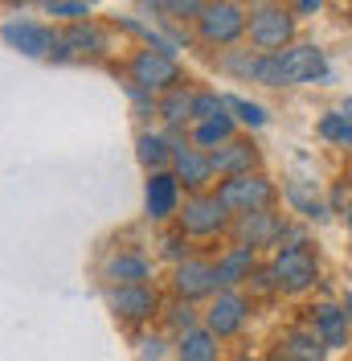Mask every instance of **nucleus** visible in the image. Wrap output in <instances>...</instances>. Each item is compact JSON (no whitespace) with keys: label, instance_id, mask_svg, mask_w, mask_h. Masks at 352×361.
<instances>
[{"label":"nucleus","instance_id":"obj_1","mask_svg":"<svg viewBox=\"0 0 352 361\" xmlns=\"http://www.w3.org/2000/svg\"><path fill=\"white\" fill-rule=\"evenodd\" d=\"M230 222H234V214L221 205V197L213 189H197V193H189L180 209H176V226L189 234V238H221V234H230Z\"/></svg>","mask_w":352,"mask_h":361},{"label":"nucleus","instance_id":"obj_2","mask_svg":"<svg viewBox=\"0 0 352 361\" xmlns=\"http://www.w3.org/2000/svg\"><path fill=\"white\" fill-rule=\"evenodd\" d=\"M246 13L238 0H209L205 8L197 13V42L209 45V49H225V45H238L246 37Z\"/></svg>","mask_w":352,"mask_h":361},{"label":"nucleus","instance_id":"obj_3","mask_svg":"<svg viewBox=\"0 0 352 361\" xmlns=\"http://www.w3.org/2000/svg\"><path fill=\"white\" fill-rule=\"evenodd\" d=\"M328 78V54L311 42H291L275 49V87H303Z\"/></svg>","mask_w":352,"mask_h":361},{"label":"nucleus","instance_id":"obj_4","mask_svg":"<svg viewBox=\"0 0 352 361\" xmlns=\"http://www.w3.org/2000/svg\"><path fill=\"white\" fill-rule=\"evenodd\" d=\"M295 29H299V17L295 8H283V4H254L250 21H246V37L254 49L263 54H275V49H287L295 42Z\"/></svg>","mask_w":352,"mask_h":361},{"label":"nucleus","instance_id":"obj_5","mask_svg":"<svg viewBox=\"0 0 352 361\" xmlns=\"http://www.w3.org/2000/svg\"><path fill=\"white\" fill-rule=\"evenodd\" d=\"M107 308L115 312L119 324L144 329V324H152L160 316L164 300H160V292L152 283H107Z\"/></svg>","mask_w":352,"mask_h":361},{"label":"nucleus","instance_id":"obj_6","mask_svg":"<svg viewBox=\"0 0 352 361\" xmlns=\"http://www.w3.org/2000/svg\"><path fill=\"white\" fill-rule=\"evenodd\" d=\"M213 193L221 197V205H225L230 214L263 209V205H275V197H279L275 180L266 177L263 169H250V173H234V177H221Z\"/></svg>","mask_w":352,"mask_h":361},{"label":"nucleus","instance_id":"obj_7","mask_svg":"<svg viewBox=\"0 0 352 361\" xmlns=\"http://www.w3.org/2000/svg\"><path fill=\"white\" fill-rule=\"evenodd\" d=\"M127 78L139 82V87L156 90V94H164V90H172L176 82H184V70H180L172 49H164V45H144V49H135L132 62H127Z\"/></svg>","mask_w":352,"mask_h":361},{"label":"nucleus","instance_id":"obj_8","mask_svg":"<svg viewBox=\"0 0 352 361\" xmlns=\"http://www.w3.org/2000/svg\"><path fill=\"white\" fill-rule=\"evenodd\" d=\"M250 312H254V295H246L242 288H218V295L205 300L201 324H209L221 341H230L250 324Z\"/></svg>","mask_w":352,"mask_h":361},{"label":"nucleus","instance_id":"obj_9","mask_svg":"<svg viewBox=\"0 0 352 361\" xmlns=\"http://www.w3.org/2000/svg\"><path fill=\"white\" fill-rule=\"evenodd\" d=\"M270 267H275V279H279V292L283 295H303L320 283V259H315L311 243L275 250L270 255Z\"/></svg>","mask_w":352,"mask_h":361},{"label":"nucleus","instance_id":"obj_10","mask_svg":"<svg viewBox=\"0 0 352 361\" xmlns=\"http://www.w3.org/2000/svg\"><path fill=\"white\" fill-rule=\"evenodd\" d=\"M180 193H184V185L172 173V164L168 169H148V180H144V218L156 226L172 222L176 209H180Z\"/></svg>","mask_w":352,"mask_h":361},{"label":"nucleus","instance_id":"obj_11","mask_svg":"<svg viewBox=\"0 0 352 361\" xmlns=\"http://www.w3.org/2000/svg\"><path fill=\"white\" fill-rule=\"evenodd\" d=\"M218 288H221L218 263L197 259V255H184L180 263H172V295L193 300V304H205L209 295H218Z\"/></svg>","mask_w":352,"mask_h":361},{"label":"nucleus","instance_id":"obj_12","mask_svg":"<svg viewBox=\"0 0 352 361\" xmlns=\"http://www.w3.org/2000/svg\"><path fill=\"white\" fill-rule=\"evenodd\" d=\"M279 230H283V214H275V205L234 214V222H230L234 243H250L254 250H275V243H279Z\"/></svg>","mask_w":352,"mask_h":361},{"label":"nucleus","instance_id":"obj_13","mask_svg":"<svg viewBox=\"0 0 352 361\" xmlns=\"http://www.w3.org/2000/svg\"><path fill=\"white\" fill-rule=\"evenodd\" d=\"M0 37L8 49H17L25 58H49L54 45H58V33L42 21H25V17H13V21L0 25Z\"/></svg>","mask_w":352,"mask_h":361},{"label":"nucleus","instance_id":"obj_14","mask_svg":"<svg viewBox=\"0 0 352 361\" xmlns=\"http://www.w3.org/2000/svg\"><path fill=\"white\" fill-rule=\"evenodd\" d=\"M99 54H107V33L99 29L94 21H70L62 33H58V45H54V54L49 58H58V62H70V58H99Z\"/></svg>","mask_w":352,"mask_h":361},{"label":"nucleus","instance_id":"obj_15","mask_svg":"<svg viewBox=\"0 0 352 361\" xmlns=\"http://www.w3.org/2000/svg\"><path fill=\"white\" fill-rule=\"evenodd\" d=\"M172 173L180 177L184 193L209 189V185H213V177H218V169H213V157H209V148H201V144H193V140L176 144V152H172Z\"/></svg>","mask_w":352,"mask_h":361},{"label":"nucleus","instance_id":"obj_16","mask_svg":"<svg viewBox=\"0 0 352 361\" xmlns=\"http://www.w3.org/2000/svg\"><path fill=\"white\" fill-rule=\"evenodd\" d=\"M103 279L107 283H152V259L135 247H119L103 259Z\"/></svg>","mask_w":352,"mask_h":361},{"label":"nucleus","instance_id":"obj_17","mask_svg":"<svg viewBox=\"0 0 352 361\" xmlns=\"http://www.w3.org/2000/svg\"><path fill=\"white\" fill-rule=\"evenodd\" d=\"M209 157H213V169H218V177H234V173H250V169H258V148H254V140H246V135H230V140H221L218 148H209Z\"/></svg>","mask_w":352,"mask_h":361},{"label":"nucleus","instance_id":"obj_18","mask_svg":"<svg viewBox=\"0 0 352 361\" xmlns=\"http://www.w3.org/2000/svg\"><path fill=\"white\" fill-rule=\"evenodd\" d=\"M308 324L320 333V341L328 345L332 353L336 349H348V337H352V324H348V312L344 304H315L308 312Z\"/></svg>","mask_w":352,"mask_h":361},{"label":"nucleus","instance_id":"obj_19","mask_svg":"<svg viewBox=\"0 0 352 361\" xmlns=\"http://www.w3.org/2000/svg\"><path fill=\"white\" fill-rule=\"evenodd\" d=\"M254 267H258V250L250 247V243H234V247H225L218 255L221 288H246V279H250V271Z\"/></svg>","mask_w":352,"mask_h":361},{"label":"nucleus","instance_id":"obj_20","mask_svg":"<svg viewBox=\"0 0 352 361\" xmlns=\"http://www.w3.org/2000/svg\"><path fill=\"white\" fill-rule=\"evenodd\" d=\"M172 353L180 361H218L221 357V337L209 324H197V329L172 337Z\"/></svg>","mask_w":352,"mask_h":361},{"label":"nucleus","instance_id":"obj_21","mask_svg":"<svg viewBox=\"0 0 352 361\" xmlns=\"http://www.w3.org/2000/svg\"><path fill=\"white\" fill-rule=\"evenodd\" d=\"M283 197H287V205H291L303 222H324V218L332 214V205L320 197L315 180H287V185H283Z\"/></svg>","mask_w":352,"mask_h":361},{"label":"nucleus","instance_id":"obj_22","mask_svg":"<svg viewBox=\"0 0 352 361\" xmlns=\"http://www.w3.org/2000/svg\"><path fill=\"white\" fill-rule=\"evenodd\" d=\"M332 349L320 341V333L311 329V324H303V329H291V333H283V341H279V357L287 361H320L328 357Z\"/></svg>","mask_w":352,"mask_h":361},{"label":"nucleus","instance_id":"obj_23","mask_svg":"<svg viewBox=\"0 0 352 361\" xmlns=\"http://www.w3.org/2000/svg\"><path fill=\"white\" fill-rule=\"evenodd\" d=\"M193 94H197V90L189 87V78H184V82H176L172 90H164V94H160L156 115H160L164 123H176V128L193 123Z\"/></svg>","mask_w":352,"mask_h":361},{"label":"nucleus","instance_id":"obj_24","mask_svg":"<svg viewBox=\"0 0 352 361\" xmlns=\"http://www.w3.org/2000/svg\"><path fill=\"white\" fill-rule=\"evenodd\" d=\"M172 152H176V144L168 135H160V132L135 135V157H139L144 169H168V164H172Z\"/></svg>","mask_w":352,"mask_h":361},{"label":"nucleus","instance_id":"obj_25","mask_svg":"<svg viewBox=\"0 0 352 361\" xmlns=\"http://www.w3.org/2000/svg\"><path fill=\"white\" fill-rule=\"evenodd\" d=\"M160 324H164V333L168 337H180V333H189V329H197L201 324V312L193 300H168L164 308H160Z\"/></svg>","mask_w":352,"mask_h":361},{"label":"nucleus","instance_id":"obj_26","mask_svg":"<svg viewBox=\"0 0 352 361\" xmlns=\"http://www.w3.org/2000/svg\"><path fill=\"white\" fill-rule=\"evenodd\" d=\"M258 58H263V49H242V45H225L221 49V58H218V66L230 74V78H258Z\"/></svg>","mask_w":352,"mask_h":361},{"label":"nucleus","instance_id":"obj_27","mask_svg":"<svg viewBox=\"0 0 352 361\" xmlns=\"http://www.w3.org/2000/svg\"><path fill=\"white\" fill-rule=\"evenodd\" d=\"M234 135V115H221V119H193V144L201 148H218L221 140H230Z\"/></svg>","mask_w":352,"mask_h":361},{"label":"nucleus","instance_id":"obj_28","mask_svg":"<svg viewBox=\"0 0 352 361\" xmlns=\"http://www.w3.org/2000/svg\"><path fill=\"white\" fill-rule=\"evenodd\" d=\"M221 115H230L225 94H218V90H197L193 94V119H221Z\"/></svg>","mask_w":352,"mask_h":361},{"label":"nucleus","instance_id":"obj_29","mask_svg":"<svg viewBox=\"0 0 352 361\" xmlns=\"http://www.w3.org/2000/svg\"><path fill=\"white\" fill-rule=\"evenodd\" d=\"M156 247H160V259H168V263H180L184 255H189V234L176 226V230H164L160 238H156Z\"/></svg>","mask_w":352,"mask_h":361},{"label":"nucleus","instance_id":"obj_30","mask_svg":"<svg viewBox=\"0 0 352 361\" xmlns=\"http://www.w3.org/2000/svg\"><path fill=\"white\" fill-rule=\"evenodd\" d=\"M225 103H230V111H234V119H242L246 128H263V123H266V111L258 107V103H250V99H242V94H225Z\"/></svg>","mask_w":352,"mask_h":361},{"label":"nucleus","instance_id":"obj_31","mask_svg":"<svg viewBox=\"0 0 352 361\" xmlns=\"http://www.w3.org/2000/svg\"><path fill=\"white\" fill-rule=\"evenodd\" d=\"M246 288H250V295H279V279H275V267L270 263H258V267L250 271V279H246Z\"/></svg>","mask_w":352,"mask_h":361},{"label":"nucleus","instance_id":"obj_32","mask_svg":"<svg viewBox=\"0 0 352 361\" xmlns=\"http://www.w3.org/2000/svg\"><path fill=\"white\" fill-rule=\"evenodd\" d=\"M127 99H132V107L139 119H148V115H156V107H160V94L148 87H139V82H127Z\"/></svg>","mask_w":352,"mask_h":361},{"label":"nucleus","instance_id":"obj_33","mask_svg":"<svg viewBox=\"0 0 352 361\" xmlns=\"http://www.w3.org/2000/svg\"><path fill=\"white\" fill-rule=\"evenodd\" d=\"M168 345H172V341L164 337V333H139V337H135V353H139V357H168V353H172Z\"/></svg>","mask_w":352,"mask_h":361},{"label":"nucleus","instance_id":"obj_34","mask_svg":"<svg viewBox=\"0 0 352 361\" xmlns=\"http://www.w3.org/2000/svg\"><path fill=\"white\" fill-rule=\"evenodd\" d=\"M205 4H209V0H160V8H164L168 17H176V21H197V13Z\"/></svg>","mask_w":352,"mask_h":361},{"label":"nucleus","instance_id":"obj_35","mask_svg":"<svg viewBox=\"0 0 352 361\" xmlns=\"http://www.w3.org/2000/svg\"><path fill=\"white\" fill-rule=\"evenodd\" d=\"M344 132H348V119H344V111H328L324 119H320V140L340 144V140H344Z\"/></svg>","mask_w":352,"mask_h":361},{"label":"nucleus","instance_id":"obj_36","mask_svg":"<svg viewBox=\"0 0 352 361\" xmlns=\"http://www.w3.org/2000/svg\"><path fill=\"white\" fill-rule=\"evenodd\" d=\"M49 13L62 21H82V17H90V0H58V4H49Z\"/></svg>","mask_w":352,"mask_h":361},{"label":"nucleus","instance_id":"obj_37","mask_svg":"<svg viewBox=\"0 0 352 361\" xmlns=\"http://www.w3.org/2000/svg\"><path fill=\"white\" fill-rule=\"evenodd\" d=\"M303 243H311L308 230H303L299 222H287V218H283V230H279V243H275V250H283V247H303Z\"/></svg>","mask_w":352,"mask_h":361},{"label":"nucleus","instance_id":"obj_38","mask_svg":"<svg viewBox=\"0 0 352 361\" xmlns=\"http://www.w3.org/2000/svg\"><path fill=\"white\" fill-rule=\"evenodd\" d=\"M348 202H352V189H348V185H336V193L328 197L332 214H344V209H348Z\"/></svg>","mask_w":352,"mask_h":361},{"label":"nucleus","instance_id":"obj_39","mask_svg":"<svg viewBox=\"0 0 352 361\" xmlns=\"http://www.w3.org/2000/svg\"><path fill=\"white\" fill-rule=\"evenodd\" d=\"M291 8H295V17H311L324 8V0H291Z\"/></svg>","mask_w":352,"mask_h":361},{"label":"nucleus","instance_id":"obj_40","mask_svg":"<svg viewBox=\"0 0 352 361\" xmlns=\"http://www.w3.org/2000/svg\"><path fill=\"white\" fill-rule=\"evenodd\" d=\"M340 111H344V119H348V123H352V94H348V99H344V103H340Z\"/></svg>","mask_w":352,"mask_h":361},{"label":"nucleus","instance_id":"obj_41","mask_svg":"<svg viewBox=\"0 0 352 361\" xmlns=\"http://www.w3.org/2000/svg\"><path fill=\"white\" fill-rule=\"evenodd\" d=\"M344 312H348V324H352V292H344Z\"/></svg>","mask_w":352,"mask_h":361},{"label":"nucleus","instance_id":"obj_42","mask_svg":"<svg viewBox=\"0 0 352 361\" xmlns=\"http://www.w3.org/2000/svg\"><path fill=\"white\" fill-rule=\"evenodd\" d=\"M340 218H344V226H348V234H352V202H348V209H344Z\"/></svg>","mask_w":352,"mask_h":361},{"label":"nucleus","instance_id":"obj_43","mask_svg":"<svg viewBox=\"0 0 352 361\" xmlns=\"http://www.w3.org/2000/svg\"><path fill=\"white\" fill-rule=\"evenodd\" d=\"M250 4H283V0H250Z\"/></svg>","mask_w":352,"mask_h":361},{"label":"nucleus","instance_id":"obj_44","mask_svg":"<svg viewBox=\"0 0 352 361\" xmlns=\"http://www.w3.org/2000/svg\"><path fill=\"white\" fill-rule=\"evenodd\" d=\"M33 4H42V8H49V4H58V0H33Z\"/></svg>","mask_w":352,"mask_h":361}]
</instances>
